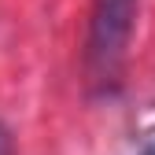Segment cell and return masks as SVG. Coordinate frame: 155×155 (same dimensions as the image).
Instances as JSON below:
<instances>
[{
    "instance_id": "cell-2",
    "label": "cell",
    "mask_w": 155,
    "mask_h": 155,
    "mask_svg": "<svg viewBox=\"0 0 155 155\" xmlns=\"http://www.w3.org/2000/svg\"><path fill=\"white\" fill-rule=\"evenodd\" d=\"M129 155H155V107L140 114L133 140H129Z\"/></svg>"
},
{
    "instance_id": "cell-1",
    "label": "cell",
    "mask_w": 155,
    "mask_h": 155,
    "mask_svg": "<svg viewBox=\"0 0 155 155\" xmlns=\"http://www.w3.org/2000/svg\"><path fill=\"white\" fill-rule=\"evenodd\" d=\"M140 0H92L85 30V81L96 96H114L129 59Z\"/></svg>"
}]
</instances>
